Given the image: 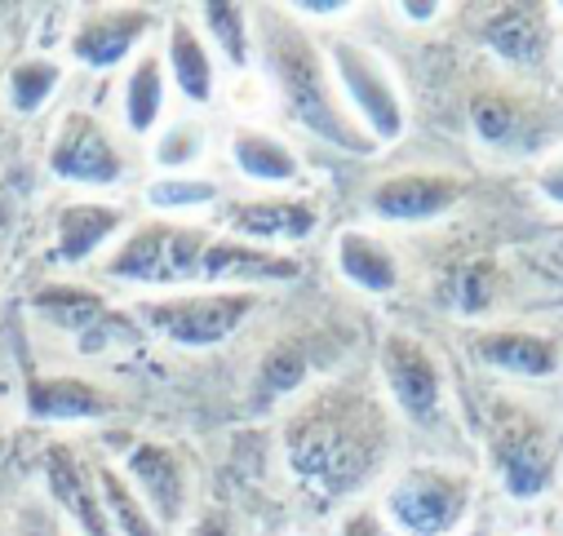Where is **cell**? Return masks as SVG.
I'll list each match as a JSON object with an SVG mask.
<instances>
[{"label": "cell", "mask_w": 563, "mask_h": 536, "mask_svg": "<svg viewBox=\"0 0 563 536\" xmlns=\"http://www.w3.org/2000/svg\"><path fill=\"white\" fill-rule=\"evenodd\" d=\"M253 311V293H209V298H178L143 306L147 324L178 346H213L235 333V324Z\"/></svg>", "instance_id": "8"}, {"label": "cell", "mask_w": 563, "mask_h": 536, "mask_svg": "<svg viewBox=\"0 0 563 536\" xmlns=\"http://www.w3.org/2000/svg\"><path fill=\"white\" fill-rule=\"evenodd\" d=\"M213 196H218V187L213 182H196V178H161L147 191V200L156 209H196V204H209Z\"/></svg>", "instance_id": "31"}, {"label": "cell", "mask_w": 563, "mask_h": 536, "mask_svg": "<svg viewBox=\"0 0 563 536\" xmlns=\"http://www.w3.org/2000/svg\"><path fill=\"white\" fill-rule=\"evenodd\" d=\"M307 372H311V355H307L298 342H279V346H271V350L262 355V364H257V377H253L257 404H271V399L298 390V386L307 381Z\"/></svg>", "instance_id": "23"}, {"label": "cell", "mask_w": 563, "mask_h": 536, "mask_svg": "<svg viewBox=\"0 0 563 536\" xmlns=\"http://www.w3.org/2000/svg\"><path fill=\"white\" fill-rule=\"evenodd\" d=\"M338 271L364 293H395L399 289V261L390 257L386 244H377L364 231H346L338 239Z\"/></svg>", "instance_id": "19"}, {"label": "cell", "mask_w": 563, "mask_h": 536, "mask_svg": "<svg viewBox=\"0 0 563 536\" xmlns=\"http://www.w3.org/2000/svg\"><path fill=\"white\" fill-rule=\"evenodd\" d=\"M120 226L115 209L102 204H71L58 217V257L63 261H85L102 239H111V231Z\"/></svg>", "instance_id": "21"}, {"label": "cell", "mask_w": 563, "mask_h": 536, "mask_svg": "<svg viewBox=\"0 0 563 536\" xmlns=\"http://www.w3.org/2000/svg\"><path fill=\"white\" fill-rule=\"evenodd\" d=\"M45 474H49L54 496H58L63 510L80 523L85 536H111V523H107V514H102V496H98V488H89V479H85L80 461L71 457V448H49Z\"/></svg>", "instance_id": "16"}, {"label": "cell", "mask_w": 563, "mask_h": 536, "mask_svg": "<svg viewBox=\"0 0 563 536\" xmlns=\"http://www.w3.org/2000/svg\"><path fill=\"white\" fill-rule=\"evenodd\" d=\"M27 413L41 422H89L107 413V394L80 377H36L27 390Z\"/></svg>", "instance_id": "17"}, {"label": "cell", "mask_w": 563, "mask_h": 536, "mask_svg": "<svg viewBox=\"0 0 563 536\" xmlns=\"http://www.w3.org/2000/svg\"><path fill=\"white\" fill-rule=\"evenodd\" d=\"M475 359L501 377H523V381H541L554 377L563 364V350L554 337L532 333V328H488L471 342Z\"/></svg>", "instance_id": "13"}, {"label": "cell", "mask_w": 563, "mask_h": 536, "mask_svg": "<svg viewBox=\"0 0 563 536\" xmlns=\"http://www.w3.org/2000/svg\"><path fill=\"white\" fill-rule=\"evenodd\" d=\"M231 160L244 178H257V182H289L298 178V160L285 143H275L271 133H257V129H240L231 138Z\"/></svg>", "instance_id": "20"}, {"label": "cell", "mask_w": 563, "mask_h": 536, "mask_svg": "<svg viewBox=\"0 0 563 536\" xmlns=\"http://www.w3.org/2000/svg\"><path fill=\"white\" fill-rule=\"evenodd\" d=\"M342 536H395V527L382 523L373 510H355V514L342 523Z\"/></svg>", "instance_id": "33"}, {"label": "cell", "mask_w": 563, "mask_h": 536, "mask_svg": "<svg viewBox=\"0 0 563 536\" xmlns=\"http://www.w3.org/2000/svg\"><path fill=\"white\" fill-rule=\"evenodd\" d=\"M169 63H174V80L183 89L187 102H209L213 93V63L205 54V45L196 41V32L187 23H174L169 32Z\"/></svg>", "instance_id": "22"}, {"label": "cell", "mask_w": 563, "mask_h": 536, "mask_svg": "<svg viewBox=\"0 0 563 536\" xmlns=\"http://www.w3.org/2000/svg\"><path fill=\"white\" fill-rule=\"evenodd\" d=\"M399 14H404V19H417V23H427V19L444 14V5H399Z\"/></svg>", "instance_id": "35"}, {"label": "cell", "mask_w": 563, "mask_h": 536, "mask_svg": "<svg viewBox=\"0 0 563 536\" xmlns=\"http://www.w3.org/2000/svg\"><path fill=\"white\" fill-rule=\"evenodd\" d=\"M98 496H102V505H107V518L120 527V536H161L156 532V523H152V514L143 510V496H137L115 470H98Z\"/></svg>", "instance_id": "24"}, {"label": "cell", "mask_w": 563, "mask_h": 536, "mask_svg": "<svg viewBox=\"0 0 563 536\" xmlns=\"http://www.w3.org/2000/svg\"><path fill=\"white\" fill-rule=\"evenodd\" d=\"M271 67H275L279 89L289 93L294 115L311 133H320L324 143H333L342 152H368L373 147V138L360 129V120L333 98V85H329L324 67H320L316 49L294 32V23L271 32Z\"/></svg>", "instance_id": "2"}, {"label": "cell", "mask_w": 563, "mask_h": 536, "mask_svg": "<svg viewBox=\"0 0 563 536\" xmlns=\"http://www.w3.org/2000/svg\"><path fill=\"white\" fill-rule=\"evenodd\" d=\"M537 191H541L550 204L563 209V156H554V160H545V165L537 169Z\"/></svg>", "instance_id": "32"}, {"label": "cell", "mask_w": 563, "mask_h": 536, "mask_svg": "<svg viewBox=\"0 0 563 536\" xmlns=\"http://www.w3.org/2000/svg\"><path fill=\"white\" fill-rule=\"evenodd\" d=\"M36 306H41L49 320H58V324H67V328H76V333L93 328V324L107 315V306H102L93 293H80V289H49V293L36 298Z\"/></svg>", "instance_id": "27"}, {"label": "cell", "mask_w": 563, "mask_h": 536, "mask_svg": "<svg viewBox=\"0 0 563 536\" xmlns=\"http://www.w3.org/2000/svg\"><path fill=\"white\" fill-rule=\"evenodd\" d=\"M200 14H205V23H209L213 41L222 45V54H227L235 67H244V63H249V14H244L240 5H205Z\"/></svg>", "instance_id": "29"}, {"label": "cell", "mask_w": 563, "mask_h": 536, "mask_svg": "<svg viewBox=\"0 0 563 536\" xmlns=\"http://www.w3.org/2000/svg\"><path fill=\"white\" fill-rule=\"evenodd\" d=\"M329 58H333V71L342 80V93H346L360 129L373 143H395L404 133V98H399V85L390 80V71L382 67V58L351 41H333Z\"/></svg>", "instance_id": "6"}, {"label": "cell", "mask_w": 563, "mask_h": 536, "mask_svg": "<svg viewBox=\"0 0 563 536\" xmlns=\"http://www.w3.org/2000/svg\"><path fill=\"white\" fill-rule=\"evenodd\" d=\"M475 505V479L453 466H412L386 488V518L399 536H453Z\"/></svg>", "instance_id": "4"}, {"label": "cell", "mask_w": 563, "mask_h": 536, "mask_svg": "<svg viewBox=\"0 0 563 536\" xmlns=\"http://www.w3.org/2000/svg\"><path fill=\"white\" fill-rule=\"evenodd\" d=\"M294 474L320 496H346L377 474L390 435L373 399L355 390H329L307 404L285 435Z\"/></svg>", "instance_id": "1"}, {"label": "cell", "mask_w": 563, "mask_h": 536, "mask_svg": "<svg viewBox=\"0 0 563 536\" xmlns=\"http://www.w3.org/2000/svg\"><path fill=\"white\" fill-rule=\"evenodd\" d=\"M213 248L218 239L196 226H143L133 231L120 253L111 257L115 280L137 284H183V280H213Z\"/></svg>", "instance_id": "5"}, {"label": "cell", "mask_w": 563, "mask_h": 536, "mask_svg": "<svg viewBox=\"0 0 563 536\" xmlns=\"http://www.w3.org/2000/svg\"><path fill=\"white\" fill-rule=\"evenodd\" d=\"M462 200V182L453 174H395L382 178L368 196V209L382 222H435Z\"/></svg>", "instance_id": "12"}, {"label": "cell", "mask_w": 563, "mask_h": 536, "mask_svg": "<svg viewBox=\"0 0 563 536\" xmlns=\"http://www.w3.org/2000/svg\"><path fill=\"white\" fill-rule=\"evenodd\" d=\"M231 231L249 239H307L316 231V209L302 200H253L231 213Z\"/></svg>", "instance_id": "18"}, {"label": "cell", "mask_w": 563, "mask_h": 536, "mask_svg": "<svg viewBox=\"0 0 563 536\" xmlns=\"http://www.w3.org/2000/svg\"><path fill=\"white\" fill-rule=\"evenodd\" d=\"M488 461L501 479V492L515 501H537L554 488L559 474V448L554 431L541 413L523 404H497L488 426Z\"/></svg>", "instance_id": "3"}, {"label": "cell", "mask_w": 563, "mask_h": 536, "mask_svg": "<svg viewBox=\"0 0 563 536\" xmlns=\"http://www.w3.org/2000/svg\"><path fill=\"white\" fill-rule=\"evenodd\" d=\"M161 102H165L161 67H156V58H143V63L133 67L129 85H124V115H129V124L137 133H147L156 124V115H161Z\"/></svg>", "instance_id": "25"}, {"label": "cell", "mask_w": 563, "mask_h": 536, "mask_svg": "<svg viewBox=\"0 0 563 536\" xmlns=\"http://www.w3.org/2000/svg\"><path fill=\"white\" fill-rule=\"evenodd\" d=\"M58 80H63V71H58L49 58H27V63H19V67L10 71V107L23 111V115L41 111V107L49 102V93L58 89Z\"/></svg>", "instance_id": "26"}, {"label": "cell", "mask_w": 563, "mask_h": 536, "mask_svg": "<svg viewBox=\"0 0 563 536\" xmlns=\"http://www.w3.org/2000/svg\"><path fill=\"white\" fill-rule=\"evenodd\" d=\"M129 474L143 488V501L161 523H178L183 514V461L161 444H137L129 453Z\"/></svg>", "instance_id": "14"}, {"label": "cell", "mask_w": 563, "mask_h": 536, "mask_svg": "<svg viewBox=\"0 0 563 536\" xmlns=\"http://www.w3.org/2000/svg\"><path fill=\"white\" fill-rule=\"evenodd\" d=\"M191 536H240V532H235V523H231L227 514H205Z\"/></svg>", "instance_id": "34"}, {"label": "cell", "mask_w": 563, "mask_h": 536, "mask_svg": "<svg viewBox=\"0 0 563 536\" xmlns=\"http://www.w3.org/2000/svg\"><path fill=\"white\" fill-rule=\"evenodd\" d=\"M382 377L408 422H417V426L444 422V372H440V359L417 337L390 333L382 342Z\"/></svg>", "instance_id": "7"}, {"label": "cell", "mask_w": 563, "mask_h": 536, "mask_svg": "<svg viewBox=\"0 0 563 536\" xmlns=\"http://www.w3.org/2000/svg\"><path fill=\"white\" fill-rule=\"evenodd\" d=\"M554 58H559V76H563V41L554 45Z\"/></svg>", "instance_id": "36"}, {"label": "cell", "mask_w": 563, "mask_h": 536, "mask_svg": "<svg viewBox=\"0 0 563 536\" xmlns=\"http://www.w3.org/2000/svg\"><path fill=\"white\" fill-rule=\"evenodd\" d=\"M479 41L510 67L537 71L554 54V10L550 5H497L479 23Z\"/></svg>", "instance_id": "10"}, {"label": "cell", "mask_w": 563, "mask_h": 536, "mask_svg": "<svg viewBox=\"0 0 563 536\" xmlns=\"http://www.w3.org/2000/svg\"><path fill=\"white\" fill-rule=\"evenodd\" d=\"M49 169H54L58 178H67V182L111 187V182H120L124 160H120L115 143L107 138V129H102L93 115L76 111V115L63 120L58 138H54V147H49Z\"/></svg>", "instance_id": "11"}, {"label": "cell", "mask_w": 563, "mask_h": 536, "mask_svg": "<svg viewBox=\"0 0 563 536\" xmlns=\"http://www.w3.org/2000/svg\"><path fill=\"white\" fill-rule=\"evenodd\" d=\"M457 315H484L497 298V271H493V261H471L462 266V271L453 276V289H449Z\"/></svg>", "instance_id": "28"}, {"label": "cell", "mask_w": 563, "mask_h": 536, "mask_svg": "<svg viewBox=\"0 0 563 536\" xmlns=\"http://www.w3.org/2000/svg\"><path fill=\"white\" fill-rule=\"evenodd\" d=\"M200 147H205V129L191 124V120H183V124H174L169 133H161L156 160H161L165 169H187V165L200 156Z\"/></svg>", "instance_id": "30"}, {"label": "cell", "mask_w": 563, "mask_h": 536, "mask_svg": "<svg viewBox=\"0 0 563 536\" xmlns=\"http://www.w3.org/2000/svg\"><path fill=\"white\" fill-rule=\"evenodd\" d=\"M147 32V14L137 10H111V14H93L89 23H80V32L71 36V54L85 67H115L137 36Z\"/></svg>", "instance_id": "15"}, {"label": "cell", "mask_w": 563, "mask_h": 536, "mask_svg": "<svg viewBox=\"0 0 563 536\" xmlns=\"http://www.w3.org/2000/svg\"><path fill=\"white\" fill-rule=\"evenodd\" d=\"M471 129L497 156H523V152L545 143L541 107L515 89H479L471 98Z\"/></svg>", "instance_id": "9"}]
</instances>
